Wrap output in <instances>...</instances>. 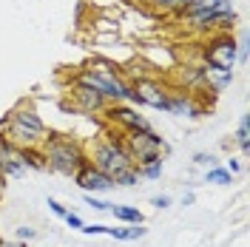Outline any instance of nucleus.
<instances>
[{"instance_id":"obj_1","label":"nucleus","mask_w":250,"mask_h":247,"mask_svg":"<svg viewBox=\"0 0 250 247\" xmlns=\"http://www.w3.org/2000/svg\"><path fill=\"white\" fill-rule=\"evenodd\" d=\"M3 134L20 148H40L46 142V125L34 108H17L3 120Z\"/></svg>"},{"instance_id":"obj_2","label":"nucleus","mask_w":250,"mask_h":247,"mask_svg":"<svg viewBox=\"0 0 250 247\" xmlns=\"http://www.w3.org/2000/svg\"><path fill=\"white\" fill-rule=\"evenodd\" d=\"M40 148L46 154L48 168L54 173H62V176H74L88 162V154L80 148V142H74L68 137H46V142Z\"/></svg>"},{"instance_id":"obj_3","label":"nucleus","mask_w":250,"mask_h":247,"mask_svg":"<svg viewBox=\"0 0 250 247\" xmlns=\"http://www.w3.org/2000/svg\"><path fill=\"white\" fill-rule=\"evenodd\" d=\"M88 162H91L94 168H100L103 173H108V176H114V173H120V170L134 165V159L128 156V151H125V145H123V137L114 134V131H108L105 139L94 142L91 154H88Z\"/></svg>"},{"instance_id":"obj_4","label":"nucleus","mask_w":250,"mask_h":247,"mask_svg":"<svg viewBox=\"0 0 250 247\" xmlns=\"http://www.w3.org/2000/svg\"><path fill=\"white\" fill-rule=\"evenodd\" d=\"M123 145H125V151H128V156L134 159L137 168H140V165H148V162H154V159H162V151H165L162 137L154 134L148 125L134 128V131H125Z\"/></svg>"},{"instance_id":"obj_5","label":"nucleus","mask_w":250,"mask_h":247,"mask_svg":"<svg viewBox=\"0 0 250 247\" xmlns=\"http://www.w3.org/2000/svg\"><path fill=\"white\" fill-rule=\"evenodd\" d=\"M77 82L100 91L108 103H125V100H131V85L123 77H117V71H94V68L85 65L77 74Z\"/></svg>"},{"instance_id":"obj_6","label":"nucleus","mask_w":250,"mask_h":247,"mask_svg":"<svg viewBox=\"0 0 250 247\" xmlns=\"http://www.w3.org/2000/svg\"><path fill=\"white\" fill-rule=\"evenodd\" d=\"M239 57V46L230 34H216L205 46V65L208 71H233V62Z\"/></svg>"},{"instance_id":"obj_7","label":"nucleus","mask_w":250,"mask_h":247,"mask_svg":"<svg viewBox=\"0 0 250 247\" xmlns=\"http://www.w3.org/2000/svg\"><path fill=\"white\" fill-rule=\"evenodd\" d=\"M74 182H77V187L83 193H108L111 187H114V179H111L108 173H103L100 168H94L91 162H85L74 173Z\"/></svg>"},{"instance_id":"obj_8","label":"nucleus","mask_w":250,"mask_h":247,"mask_svg":"<svg viewBox=\"0 0 250 247\" xmlns=\"http://www.w3.org/2000/svg\"><path fill=\"white\" fill-rule=\"evenodd\" d=\"M131 100H137L142 105H151V108H165L168 91L156 80H137V82H131Z\"/></svg>"},{"instance_id":"obj_9","label":"nucleus","mask_w":250,"mask_h":247,"mask_svg":"<svg viewBox=\"0 0 250 247\" xmlns=\"http://www.w3.org/2000/svg\"><path fill=\"white\" fill-rule=\"evenodd\" d=\"M105 117H108V123L114 125V128H123V131H134V128L148 125L142 114H137L134 108H128V105H123V103L105 105Z\"/></svg>"},{"instance_id":"obj_10","label":"nucleus","mask_w":250,"mask_h":247,"mask_svg":"<svg viewBox=\"0 0 250 247\" xmlns=\"http://www.w3.org/2000/svg\"><path fill=\"white\" fill-rule=\"evenodd\" d=\"M26 170H29V165H26V154L20 145H12L0 156V179H20V176H26Z\"/></svg>"},{"instance_id":"obj_11","label":"nucleus","mask_w":250,"mask_h":247,"mask_svg":"<svg viewBox=\"0 0 250 247\" xmlns=\"http://www.w3.org/2000/svg\"><path fill=\"white\" fill-rule=\"evenodd\" d=\"M71 97H74V105L80 111H85V114H97V111H105L108 105V100L103 97L100 91H94L88 85H83V82H74V88H71Z\"/></svg>"},{"instance_id":"obj_12","label":"nucleus","mask_w":250,"mask_h":247,"mask_svg":"<svg viewBox=\"0 0 250 247\" xmlns=\"http://www.w3.org/2000/svg\"><path fill=\"white\" fill-rule=\"evenodd\" d=\"M165 111H171V114H188V117H193V105H190V100H188V97H185L182 91L168 94Z\"/></svg>"},{"instance_id":"obj_13","label":"nucleus","mask_w":250,"mask_h":247,"mask_svg":"<svg viewBox=\"0 0 250 247\" xmlns=\"http://www.w3.org/2000/svg\"><path fill=\"white\" fill-rule=\"evenodd\" d=\"M105 233H108L111 239H120V242H137V239L145 236V227H140V225H131V227H105Z\"/></svg>"},{"instance_id":"obj_14","label":"nucleus","mask_w":250,"mask_h":247,"mask_svg":"<svg viewBox=\"0 0 250 247\" xmlns=\"http://www.w3.org/2000/svg\"><path fill=\"white\" fill-rule=\"evenodd\" d=\"M111 213L125 222V225H142V213L137 207H131V205H111Z\"/></svg>"},{"instance_id":"obj_15","label":"nucleus","mask_w":250,"mask_h":247,"mask_svg":"<svg viewBox=\"0 0 250 247\" xmlns=\"http://www.w3.org/2000/svg\"><path fill=\"white\" fill-rule=\"evenodd\" d=\"M111 179H114V187H117V185L134 187L137 182H140V170H137V165H131V168H125V170H120V173H114Z\"/></svg>"},{"instance_id":"obj_16","label":"nucleus","mask_w":250,"mask_h":247,"mask_svg":"<svg viewBox=\"0 0 250 247\" xmlns=\"http://www.w3.org/2000/svg\"><path fill=\"white\" fill-rule=\"evenodd\" d=\"M23 154H26V165H29V168H34V170H46L48 168L43 148H23Z\"/></svg>"},{"instance_id":"obj_17","label":"nucleus","mask_w":250,"mask_h":247,"mask_svg":"<svg viewBox=\"0 0 250 247\" xmlns=\"http://www.w3.org/2000/svg\"><path fill=\"white\" fill-rule=\"evenodd\" d=\"M248 125H250L248 114H242V123H239V134H236V142H239V148H242L245 154L250 151V131H248Z\"/></svg>"},{"instance_id":"obj_18","label":"nucleus","mask_w":250,"mask_h":247,"mask_svg":"<svg viewBox=\"0 0 250 247\" xmlns=\"http://www.w3.org/2000/svg\"><path fill=\"white\" fill-rule=\"evenodd\" d=\"M205 182L230 185V182H233V176H230V170H228V168H210V170H208V176H205Z\"/></svg>"},{"instance_id":"obj_19","label":"nucleus","mask_w":250,"mask_h":247,"mask_svg":"<svg viewBox=\"0 0 250 247\" xmlns=\"http://www.w3.org/2000/svg\"><path fill=\"white\" fill-rule=\"evenodd\" d=\"M140 176L145 179H159L162 176V159H154V162H148V165H140Z\"/></svg>"},{"instance_id":"obj_20","label":"nucleus","mask_w":250,"mask_h":247,"mask_svg":"<svg viewBox=\"0 0 250 247\" xmlns=\"http://www.w3.org/2000/svg\"><path fill=\"white\" fill-rule=\"evenodd\" d=\"M151 3L159 9H168V12H182L188 6V0H151Z\"/></svg>"},{"instance_id":"obj_21","label":"nucleus","mask_w":250,"mask_h":247,"mask_svg":"<svg viewBox=\"0 0 250 247\" xmlns=\"http://www.w3.org/2000/svg\"><path fill=\"white\" fill-rule=\"evenodd\" d=\"M85 205L91 210H111V202H103L97 193H85Z\"/></svg>"},{"instance_id":"obj_22","label":"nucleus","mask_w":250,"mask_h":247,"mask_svg":"<svg viewBox=\"0 0 250 247\" xmlns=\"http://www.w3.org/2000/svg\"><path fill=\"white\" fill-rule=\"evenodd\" d=\"M65 225H68V227H71V230H83V219L77 216V213H71V210H68V213H65Z\"/></svg>"},{"instance_id":"obj_23","label":"nucleus","mask_w":250,"mask_h":247,"mask_svg":"<svg viewBox=\"0 0 250 247\" xmlns=\"http://www.w3.org/2000/svg\"><path fill=\"white\" fill-rule=\"evenodd\" d=\"M34 236H37L34 227H26V225H23V227H17V239H20V242H29V239H34Z\"/></svg>"},{"instance_id":"obj_24","label":"nucleus","mask_w":250,"mask_h":247,"mask_svg":"<svg viewBox=\"0 0 250 247\" xmlns=\"http://www.w3.org/2000/svg\"><path fill=\"white\" fill-rule=\"evenodd\" d=\"M83 233L85 236H100V233H105V225H83Z\"/></svg>"},{"instance_id":"obj_25","label":"nucleus","mask_w":250,"mask_h":247,"mask_svg":"<svg viewBox=\"0 0 250 247\" xmlns=\"http://www.w3.org/2000/svg\"><path fill=\"white\" fill-rule=\"evenodd\" d=\"M48 210H51L54 216H65V213H68V210H65V207H62L57 199H48Z\"/></svg>"},{"instance_id":"obj_26","label":"nucleus","mask_w":250,"mask_h":247,"mask_svg":"<svg viewBox=\"0 0 250 247\" xmlns=\"http://www.w3.org/2000/svg\"><path fill=\"white\" fill-rule=\"evenodd\" d=\"M193 162H196V165H210V168L216 165V159H213L210 154H196L193 156Z\"/></svg>"},{"instance_id":"obj_27","label":"nucleus","mask_w":250,"mask_h":247,"mask_svg":"<svg viewBox=\"0 0 250 247\" xmlns=\"http://www.w3.org/2000/svg\"><path fill=\"white\" fill-rule=\"evenodd\" d=\"M151 205L162 210V207H168V205H171V196H154V199H151Z\"/></svg>"},{"instance_id":"obj_28","label":"nucleus","mask_w":250,"mask_h":247,"mask_svg":"<svg viewBox=\"0 0 250 247\" xmlns=\"http://www.w3.org/2000/svg\"><path fill=\"white\" fill-rule=\"evenodd\" d=\"M242 168V165H239V162H236V159H230V165H228V170H230V173H233V170H239Z\"/></svg>"},{"instance_id":"obj_29","label":"nucleus","mask_w":250,"mask_h":247,"mask_svg":"<svg viewBox=\"0 0 250 247\" xmlns=\"http://www.w3.org/2000/svg\"><path fill=\"white\" fill-rule=\"evenodd\" d=\"M0 247H26V245H17V242H0Z\"/></svg>"}]
</instances>
